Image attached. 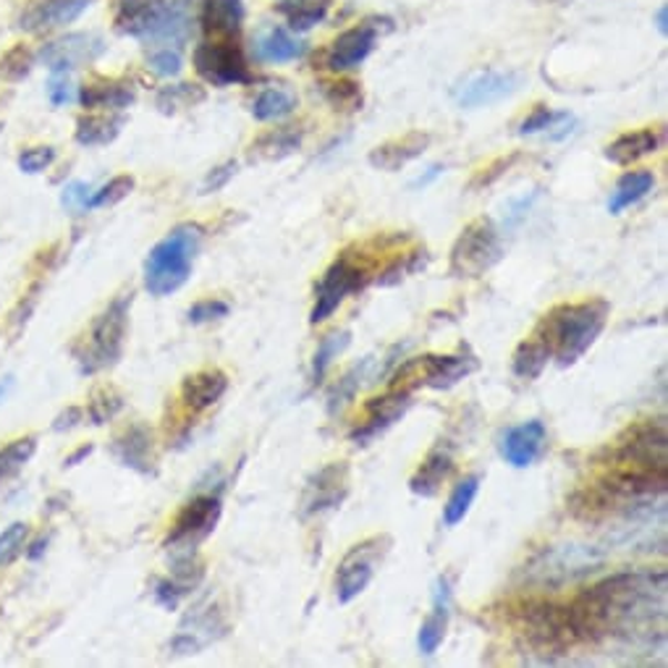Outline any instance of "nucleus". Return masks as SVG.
Returning <instances> with one entry per match:
<instances>
[{"label": "nucleus", "mask_w": 668, "mask_h": 668, "mask_svg": "<svg viewBox=\"0 0 668 668\" xmlns=\"http://www.w3.org/2000/svg\"><path fill=\"white\" fill-rule=\"evenodd\" d=\"M501 255H504V241L495 223L491 218H477L466 223L451 247L449 273L454 278H480L501 260Z\"/></svg>", "instance_id": "obj_6"}, {"label": "nucleus", "mask_w": 668, "mask_h": 668, "mask_svg": "<svg viewBox=\"0 0 668 668\" xmlns=\"http://www.w3.org/2000/svg\"><path fill=\"white\" fill-rule=\"evenodd\" d=\"M236 171H239V165H236L234 161L223 163L218 165V168H213L210 174H207L205 184H203V194H213V192H220L223 186H226L232 178L236 176Z\"/></svg>", "instance_id": "obj_52"}, {"label": "nucleus", "mask_w": 668, "mask_h": 668, "mask_svg": "<svg viewBox=\"0 0 668 668\" xmlns=\"http://www.w3.org/2000/svg\"><path fill=\"white\" fill-rule=\"evenodd\" d=\"M134 88L132 84H92L84 88L82 103L84 107H103V111H124L134 103Z\"/></svg>", "instance_id": "obj_32"}, {"label": "nucleus", "mask_w": 668, "mask_h": 668, "mask_svg": "<svg viewBox=\"0 0 668 668\" xmlns=\"http://www.w3.org/2000/svg\"><path fill=\"white\" fill-rule=\"evenodd\" d=\"M322 95L336 111L343 113H354L362 107V88L351 79H339V82H326L322 84Z\"/></svg>", "instance_id": "obj_41"}, {"label": "nucleus", "mask_w": 668, "mask_h": 668, "mask_svg": "<svg viewBox=\"0 0 668 668\" xmlns=\"http://www.w3.org/2000/svg\"><path fill=\"white\" fill-rule=\"evenodd\" d=\"M90 197H92L90 184L74 182V184H69L66 189H63V197L61 199H63V205L71 207V210H88Z\"/></svg>", "instance_id": "obj_53"}, {"label": "nucleus", "mask_w": 668, "mask_h": 668, "mask_svg": "<svg viewBox=\"0 0 668 668\" xmlns=\"http://www.w3.org/2000/svg\"><path fill=\"white\" fill-rule=\"evenodd\" d=\"M376 48V30L370 24L354 27L339 34V40L333 42L328 50V69L333 71H351L372 53Z\"/></svg>", "instance_id": "obj_19"}, {"label": "nucleus", "mask_w": 668, "mask_h": 668, "mask_svg": "<svg viewBox=\"0 0 668 668\" xmlns=\"http://www.w3.org/2000/svg\"><path fill=\"white\" fill-rule=\"evenodd\" d=\"M660 147L658 129H637V132H627L616 136L614 142L606 147V157L616 165H631L639 157L652 155Z\"/></svg>", "instance_id": "obj_25"}, {"label": "nucleus", "mask_w": 668, "mask_h": 668, "mask_svg": "<svg viewBox=\"0 0 668 668\" xmlns=\"http://www.w3.org/2000/svg\"><path fill=\"white\" fill-rule=\"evenodd\" d=\"M113 454L119 456V462L129 466V470L150 475L155 470V445L153 433L145 425H132L113 441Z\"/></svg>", "instance_id": "obj_21"}, {"label": "nucleus", "mask_w": 668, "mask_h": 668, "mask_svg": "<svg viewBox=\"0 0 668 668\" xmlns=\"http://www.w3.org/2000/svg\"><path fill=\"white\" fill-rule=\"evenodd\" d=\"M666 443V422L643 420L603 449V464L619 466V470L668 472Z\"/></svg>", "instance_id": "obj_4"}, {"label": "nucleus", "mask_w": 668, "mask_h": 668, "mask_svg": "<svg viewBox=\"0 0 668 668\" xmlns=\"http://www.w3.org/2000/svg\"><path fill=\"white\" fill-rule=\"evenodd\" d=\"M301 145V134L294 126L278 129V132H270L260 136V140L253 145V155H260L265 161H284V157L294 155Z\"/></svg>", "instance_id": "obj_35"}, {"label": "nucleus", "mask_w": 668, "mask_h": 668, "mask_svg": "<svg viewBox=\"0 0 668 668\" xmlns=\"http://www.w3.org/2000/svg\"><path fill=\"white\" fill-rule=\"evenodd\" d=\"M551 349L545 347V343L533 336V339L522 341L520 347H516L514 357H512V370L516 378L522 380H535L543 376V370L548 368L551 362Z\"/></svg>", "instance_id": "obj_29"}, {"label": "nucleus", "mask_w": 668, "mask_h": 668, "mask_svg": "<svg viewBox=\"0 0 668 668\" xmlns=\"http://www.w3.org/2000/svg\"><path fill=\"white\" fill-rule=\"evenodd\" d=\"M349 343H351L349 330H333V333L322 336V341L318 343V351H315L312 357V383H320V380L326 378L330 362H333Z\"/></svg>", "instance_id": "obj_38"}, {"label": "nucleus", "mask_w": 668, "mask_h": 668, "mask_svg": "<svg viewBox=\"0 0 668 668\" xmlns=\"http://www.w3.org/2000/svg\"><path fill=\"white\" fill-rule=\"evenodd\" d=\"M545 441H548V430L541 420L522 422V425L508 428L501 438V456L516 470H527L541 459Z\"/></svg>", "instance_id": "obj_15"}, {"label": "nucleus", "mask_w": 668, "mask_h": 668, "mask_svg": "<svg viewBox=\"0 0 668 668\" xmlns=\"http://www.w3.org/2000/svg\"><path fill=\"white\" fill-rule=\"evenodd\" d=\"M414 364L420 370V378L417 380L428 388H435V391L456 386L459 380H464L470 372L477 370V359L470 354H428L414 359Z\"/></svg>", "instance_id": "obj_17"}, {"label": "nucleus", "mask_w": 668, "mask_h": 668, "mask_svg": "<svg viewBox=\"0 0 668 668\" xmlns=\"http://www.w3.org/2000/svg\"><path fill=\"white\" fill-rule=\"evenodd\" d=\"M163 6V0H121L119 6V30L132 38H140L147 32L150 21L155 19L157 9Z\"/></svg>", "instance_id": "obj_30"}, {"label": "nucleus", "mask_w": 668, "mask_h": 668, "mask_svg": "<svg viewBox=\"0 0 668 668\" xmlns=\"http://www.w3.org/2000/svg\"><path fill=\"white\" fill-rule=\"evenodd\" d=\"M454 472V459L445 451H433L425 462L420 464V470L409 477V491L414 495H422V499H433L441 491V485L451 477Z\"/></svg>", "instance_id": "obj_26"}, {"label": "nucleus", "mask_w": 668, "mask_h": 668, "mask_svg": "<svg viewBox=\"0 0 668 668\" xmlns=\"http://www.w3.org/2000/svg\"><path fill=\"white\" fill-rule=\"evenodd\" d=\"M105 53V40L95 32H74L66 38L48 42L40 50V61L53 71V74H69L82 66L95 63Z\"/></svg>", "instance_id": "obj_11"}, {"label": "nucleus", "mask_w": 668, "mask_h": 668, "mask_svg": "<svg viewBox=\"0 0 668 668\" xmlns=\"http://www.w3.org/2000/svg\"><path fill=\"white\" fill-rule=\"evenodd\" d=\"M244 24L241 0H205L203 27L215 40H234Z\"/></svg>", "instance_id": "obj_24"}, {"label": "nucleus", "mask_w": 668, "mask_h": 668, "mask_svg": "<svg viewBox=\"0 0 668 668\" xmlns=\"http://www.w3.org/2000/svg\"><path fill=\"white\" fill-rule=\"evenodd\" d=\"M412 407V397H409L407 388H393V391L383 393L368 401V420L362 422L357 430H351V441L357 443H370L372 438H378L383 430H388L393 422L401 420L407 414V409Z\"/></svg>", "instance_id": "obj_14"}, {"label": "nucleus", "mask_w": 668, "mask_h": 668, "mask_svg": "<svg viewBox=\"0 0 668 668\" xmlns=\"http://www.w3.org/2000/svg\"><path fill=\"white\" fill-rule=\"evenodd\" d=\"M430 147V136L425 132H409L399 140L383 142L370 153V165L378 171H399L412 163Z\"/></svg>", "instance_id": "obj_22"}, {"label": "nucleus", "mask_w": 668, "mask_h": 668, "mask_svg": "<svg viewBox=\"0 0 668 668\" xmlns=\"http://www.w3.org/2000/svg\"><path fill=\"white\" fill-rule=\"evenodd\" d=\"M349 495V464L333 462L307 480L301 495V516H315L339 508Z\"/></svg>", "instance_id": "obj_12"}, {"label": "nucleus", "mask_w": 668, "mask_h": 668, "mask_svg": "<svg viewBox=\"0 0 668 668\" xmlns=\"http://www.w3.org/2000/svg\"><path fill=\"white\" fill-rule=\"evenodd\" d=\"M520 161V155H506V157H499V161L495 163H491L487 165V168H483L480 171V174L472 178V184H470V189H483V186H491L493 182H499L501 176L506 174L508 168H512V165Z\"/></svg>", "instance_id": "obj_50"}, {"label": "nucleus", "mask_w": 668, "mask_h": 668, "mask_svg": "<svg viewBox=\"0 0 668 668\" xmlns=\"http://www.w3.org/2000/svg\"><path fill=\"white\" fill-rule=\"evenodd\" d=\"M90 454H92V445H84V449H79V451H76V454H74V456H71L66 464H69V466H74L76 462H82V459H84V456H90Z\"/></svg>", "instance_id": "obj_58"}, {"label": "nucleus", "mask_w": 668, "mask_h": 668, "mask_svg": "<svg viewBox=\"0 0 668 668\" xmlns=\"http://www.w3.org/2000/svg\"><path fill=\"white\" fill-rule=\"evenodd\" d=\"M391 543L393 541L388 535H378L370 537V541L357 543L354 548L343 556L339 572H336V598H339V603L347 606V603L368 590L372 577H376V566L378 562H383Z\"/></svg>", "instance_id": "obj_9"}, {"label": "nucleus", "mask_w": 668, "mask_h": 668, "mask_svg": "<svg viewBox=\"0 0 668 668\" xmlns=\"http://www.w3.org/2000/svg\"><path fill=\"white\" fill-rule=\"evenodd\" d=\"M27 537H30V527H27L24 522H13L11 527H6L3 533H0V569L9 566L13 558L24 551Z\"/></svg>", "instance_id": "obj_44"}, {"label": "nucleus", "mask_w": 668, "mask_h": 668, "mask_svg": "<svg viewBox=\"0 0 668 668\" xmlns=\"http://www.w3.org/2000/svg\"><path fill=\"white\" fill-rule=\"evenodd\" d=\"M92 6V0H38L27 9L21 27L30 32H50L76 21Z\"/></svg>", "instance_id": "obj_18"}, {"label": "nucleus", "mask_w": 668, "mask_h": 668, "mask_svg": "<svg viewBox=\"0 0 668 668\" xmlns=\"http://www.w3.org/2000/svg\"><path fill=\"white\" fill-rule=\"evenodd\" d=\"M297 103L299 97L291 88H286V84H273V88H265L260 95L255 97L253 116L257 121H281L297 111Z\"/></svg>", "instance_id": "obj_28"}, {"label": "nucleus", "mask_w": 668, "mask_h": 668, "mask_svg": "<svg viewBox=\"0 0 668 668\" xmlns=\"http://www.w3.org/2000/svg\"><path fill=\"white\" fill-rule=\"evenodd\" d=\"M124 407V397L113 388H100V391L90 401V417L95 425H105L107 420L119 414V409Z\"/></svg>", "instance_id": "obj_45"}, {"label": "nucleus", "mask_w": 668, "mask_h": 668, "mask_svg": "<svg viewBox=\"0 0 668 668\" xmlns=\"http://www.w3.org/2000/svg\"><path fill=\"white\" fill-rule=\"evenodd\" d=\"M257 59L268 63H286L299 59L305 53V45L299 40H294L286 30H270L257 40Z\"/></svg>", "instance_id": "obj_31"}, {"label": "nucleus", "mask_w": 668, "mask_h": 668, "mask_svg": "<svg viewBox=\"0 0 668 668\" xmlns=\"http://www.w3.org/2000/svg\"><path fill=\"white\" fill-rule=\"evenodd\" d=\"M147 66L157 76H165V79L178 76L182 74V55H178V50L161 48V50H155V53H150Z\"/></svg>", "instance_id": "obj_47"}, {"label": "nucleus", "mask_w": 668, "mask_h": 668, "mask_svg": "<svg viewBox=\"0 0 668 668\" xmlns=\"http://www.w3.org/2000/svg\"><path fill=\"white\" fill-rule=\"evenodd\" d=\"M289 17L291 30L307 32L315 24H320L328 13V0H291L289 6L281 9Z\"/></svg>", "instance_id": "obj_39"}, {"label": "nucleus", "mask_w": 668, "mask_h": 668, "mask_svg": "<svg viewBox=\"0 0 668 668\" xmlns=\"http://www.w3.org/2000/svg\"><path fill=\"white\" fill-rule=\"evenodd\" d=\"M199 648H203V643H199L194 631H182V635H176L174 643H171V650H174L176 656H194V652H199Z\"/></svg>", "instance_id": "obj_54"}, {"label": "nucleus", "mask_w": 668, "mask_h": 668, "mask_svg": "<svg viewBox=\"0 0 668 668\" xmlns=\"http://www.w3.org/2000/svg\"><path fill=\"white\" fill-rule=\"evenodd\" d=\"M84 417V412L79 407H71L69 412H63L61 417H59V422H55V430H63V428H74L79 420H82Z\"/></svg>", "instance_id": "obj_55"}, {"label": "nucleus", "mask_w": 668, "mask_h": 668, "mask_svg": "<svg viewBox=\"0 0 668 668\" xmlns=\"http://www.w3.org/2000/svg\"><path fill=\"white\" fill-rule=\"evenodd\" d=\"M153 593H155V600L161 603L163 608L174 610V608H178V603H182V598L189 590H186L182 582H176V579H157Z\"/></svg>", "instance_id": "obj_51"}, {"label": "nucleus", "mask_w": 668, "mask_h": 668, "mask_svg": "<svg viewBox=\"0 0 668 668\" xmlns=\"http://www.w3.org/2000/svg\"><path fill=\"white\" fill-rule=\"evenodd\" d=\"M520 88V74L512 71H480L472 79H466L462 90L456 92L459 105L472 111V107H487L501 103V100L514 95Z\"/></svg>", "instance_id": "obj_13"}, {"label": "nucleus", "mask_w": 668, "mask_h": 668, "mask_svg": "<svg viewBox=\"0 0 668 668\" xmlns=\"http://www.w3.org/2000/svg\"><path fill=\"white\" fill-rule=\"evenodd\" d=\"M228 312H232V305H228V301L203 299V301H197V305L189 307L186 318H189V322H194V326H203V322H213V320L226 318Z\"/></svg>", "instance_id": "obj_46"}, {"label": "nucleus", "mask_w": 668, "mask_h": 668, "mask_svg": "<svg viewBox=\"0 0 668 668\" xmlns=\"http://www.w3.org/2000/svg\"><path fill=\"white\" fill-rule=\"evenodd\" d=\"M441 174H443V168H441V165H433V168H430V174H428V176H420V178H417V182H414L412 186H414V189H420V186H428L430 182H433L435 176H441Z\"/></svg>", "instance_id": "obj_56"}, {"label": "nucleus", "mask_w": 668, "mask_h": 668, "mask_svg": "<svg viewBox=\"0 0 668 668\" xmlns=\"http://www.w3.org/2000/svg\"><path fill=\"white\" fill-rule=\"evenodd\" d=\"M372 276L370 263L357 260L351 253H343L339 260H336L330 268L322 273L320 284L315 286V307L310 312V322L318 326V322L328 320L330 315L341 307V301L349 297V294L362 291L368 286Z\"/></svg>", "instance_id": "obj_7"}, {"label": "nucleus", "mask_w": 668, "mask_h": 668, "mask_svg": "<svg viewBox=\"0 0 668 668\" xmlns=\"http://www.w3.org/2000/svg\"><path fill=\"white\" fill-rule=\"evenodd\" d=\"M656 27H658L660 34L668 32V9H666V6H660L658 13H656Z\"/></svg>", "instance_id": "obj_57"}, {"label": "nucleus", "mask_w": 668, "mask_h": 668, "mask_svg": "<svg viewBox=\"0 0 668 668\" xmlns=\"http://www.w3.org/2000/svg\"><path fill=\"white\" fill-rule=\"evenodd\" d=\"M205 92L192 88V84H176V88H165L157 95V107L163 113H174L178 107H192L194 103H203Z\"/></svg>", "instance_id": "obj_42"}, {"label": "nucleus", "mask_w": 668, "mask_h": 668, "mask_svg": "<svg viewBox=\"0 0 668 668\" xmlns=\"http://www.w3.org/2000/svg\"><path fill=\"white\" fill-rule=\"evenodd\" d=\"M652 186H656L652 171H629V174H624L619 178V184H616V189L610 192V199H608L610 215H621L627 207L637 205L639 199L648 197Z\"/></svg>", "instance_id": "obj_27"}, {"label": "nucleus", "mask_w": 668, "mask_h": 668, "mask_svg": "<svg viewBox=\"0 0 668 668\" xmlns=\"http://www.w3.org/2000/svg\"><path fill=\"white\" fill-rule=\"evenodd\" d=\"M449 616H451V587L443 577L438 579L435 587V600H433V610L425 621H422L420 635H417V648H420L422 656H435L438 648L443 645L445 639V629H449Z\"/></svg>", "instance_id": "obj_23"}, {"label": "nucleus", "mask_w": 668, "mask_h": 668, "mask_svg": "<svg viewBox=\"0 0 668 668\" xmlns=\"http://www.w3.org/2000/svg\"><path fill=\"white\" fill-rule=\"evenodd\" d=\"M203 234V226L197 223H182L150 249L145 260V289L153 297H171L189 281Z\"/></svg>", "instance_id": "obj_3"}, {"label": "nucleus", "mask_w": 668, "mask_h": 668, "mask_svg": "<svg viewBox=\"0 0 668 668\" xmlns=\"http://www.w3.org/2000/svg\"><path fill=\"white\" fill-rule=\"evenodd\" d=\"M372 359L368 357V359H362V362L359 364H354V368H351L347 376H343L339 383L333 386V391H330V397H328V407H330V412H336V409H341V407H347L351 399L357 397V391L359 388H362V380H368L370 378V370H372Z\"/></svg>", "instance_id": "obj_37"}, {"label": "nucleus", "mask_w": 668, "mask_h": 668, "mask_svg": "<svg viewBox=\"0 0 668 668\" xmlns=\"http://www.w3.org/2000/svg\"><path fill=\"white\" fill-rule=\"evenodd\" d=\"M194 69L213 88H228V84L249 82V66L241 48L234 40L203 42L194 50Z\"/></svg>", "instance_id": "obj_10"}, {"label": "nucleus", "mask_w": 668, "mask_h": 668, "mask_svg": "<svg viewBox=\"0 0 668 668\" xmlns=\"http://www.w3.org/2000/svg\"><path fill=\"white\" fill-rule=\"evenodd\" d=\"M53 161H55L53 147H32L19 155V168L24 171V174H42V171H45Z\"/></svg>", "instance_id": "obj_49"}, {"label": "nucleus", "mask_w": 668, "mask_h": 668, "mask_svg": "<svg viewBox=\"0 0 668 668\" xmlns=\"http://www.w3.org/2000/svg\"><path fill=\"white\" fill-rule=\"evenodd\" d=\"M506 616L514 624L516 635L524 637V643L543 656L566 652L574 645H582L577 624L572 619V608L562 606V603L527 598L508 608Z\"/></svg>", "instance_id": "obj_2"}, {"label": "nucleus", "mask_w": 668, "mask_h": 668, "mask_svg": "<svg viewBox=\"0 0 668 668\" xmlns=\"http://www.w3.org/2000/svg\"><path fill=\"white\" fill-rule=\"evenodd\" d=\"M124 126V119L113 116H88L79 119L76 124V142L84 147H100L113 142Z\"/></svg>", "instance_id": "obj_34"}, {"label": "nucleus", "mask_w": 668, "mask_h": 668, "mask_svg": "<svg viewBox=\"0 0 668 668\" xmlns=\"http://www.w3.org/2000/svg\"><path fill=\"white\" fill-rule=\"evenodd\" d=\"M608 315L610 305L606 299L564 301L543 315L533 336L551 349V357L562 368H572L600 339Z\"/></svg>", "instance_id": "obj_1"}, {"label": "nucleus", "mask_w": 668, "mask_h": 668, "mask_svg": "<svg viewBox=\"0 0 668 668\" xmlns=\"http://www.w3.org/2000/svg\"><path fill=\"white\" fill-rule=\"evenodd\" d=\"M134 189V178L132 176H116L111 178L105 186H100L97 192H92L88 210H97V207H107V205H116L121 199H126L129 194Z\"/></svg>", "instance_id": "obj_43"}, {"label": "nucleus", "mask_w": 668, "mask_h": 668, "mask_svg": "<svg viewBox=\"0 0 668 668\" xmlns=\"http://www.w3.org/2000/svg\"><path fill=\"white\" fill-rule=\"evenodd\" d=\"M228 391V376L218 368L192 372L182 383V401L192 412H205L218 404Z\"/></svg>", "instance_id": "obj_20"}, {"label": "nucleus", "mask_w": 668, "mask_h": 668, "mask_svg": "<svg viewBox=\"0 0 668 668\" xmlns=\"http://www.w3.org/2000/svg\"><path fill=\"white\" fill-rule=\"evenodd\" d=\"M192 11L186 6V0H171L157 9L155 19L150 21L147 32L142 34V40L155 42V45H165V48H182L189 42L192 38Z\"/></svg>", "instance_id": "obj_16"}, {"label": "nucleus", "mask_w": 668, "mask_h": 668, "mask_svg": "<svg viewBox=\"0 0 668 668\" xmlns=\"http://www.w3.org/2000/svg\"><path fill=\"white\" fill-rule=\"evenodd\" d=\"M132 299V294L113 299L111 305H107V310L97 315V320L92 322L88 339H84V349L76 351L84 376H95V372L116 364L121 351H124Z\"/></svg>", "instance_id": "obj_5"}, {"label": "nucleus", "mask_w": 668, "mask_h": 668, "mask_svg": "<svg viewBox=\"0 0 668 668\" xmlns=\"http://www.w3.org/2000/svg\"><path fill=\"white\" fill-rule=\"evenodd\" d=\"M34 449H38V441L34 438H19V441H11L9 445L0 449V485L9 483L24 470V464L30 462Z\"/></svg>", "instance_id": "obj_36"}, {"label": "nucleus", "mask_w": 668, "mask_h": 668, "mask_svg": "<svg viewBox=\"0 0 668 668\" xmlns=\"http://www.w3.org/2000/svg\"><path fill=\"white\" fill-rule=\"evenodd\" d=\"M76 97H79V90H76V84L69 79V74H53V76H50V82H48V100L55 107L71 105Z\"/></svg>", "instance_id": "obj_48"}, {"label": "nucleus", "mask_w": 668, "mask_h": 668, "mask_svg": "<svg viewBox=\"0 0 668 668\" xmlns=\"http://www.w3.org/2000/svg\"><path fill=\"white\" fill-rule=\"evenodd\" d=\"M477 493H480V475H466L464 480H459L443 506L445 527H456L459 522H464V516L470 514L472 504H475Z\"/></svg>", "instance_id": "obj_33"}, {"label": "nucleus", "mask_w": 668, "mask_h": 668, "mask_svg": "<svg viewBox=\"0 0 668 668\" xmlns=\"http://www.w3.org/2000/svg\"><path fill=\"white\" fill-rule=\"evenodd\" d=\"M572 124H574V119L569 116V113H553L551 107L537 105L535 111L530 113V116L520 124V134L530 136V134L548 132V129H562V136H566L572 132V129H569Z\"/></svg>", "instance_id": "obj_40"}, {"label": "nucleus", "mask_w": 668, "mask_h": 668, "mask_svg": "<svg viewBox=\"0 0 668 668\" xmlns=\"http://www.w3.org/2000/svg\"><path fill=\"white\" fill-rule=\"evenodd\" d=\"M220 499L218 495H194L176 522L171 524V533L165 537V548L174 556H192L199 543H205L213 535L215 524L220 520Z\"/></svg>", "instance_id": "obj_8"}]
</instances>
